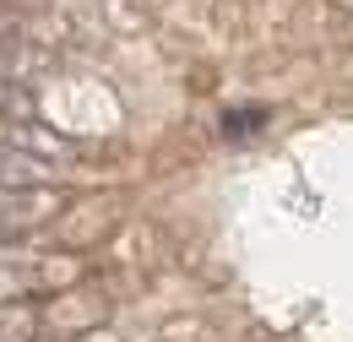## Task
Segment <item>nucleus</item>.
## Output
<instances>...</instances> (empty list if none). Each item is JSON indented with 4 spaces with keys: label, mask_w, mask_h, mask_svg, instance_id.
<instances>
[{
    "label": "nucleus",
    "mask_w": 353,
    "mask_h": 342,
    "mask_svg": "<svg viewBox=\"0 0 353 342\" xmlns=\"http://www.w3.org/2000/svg\"><path fill=\"white\" fill-rule=\"evenodd\" d=\"M44 304L39 299H6L0 304V342H39Z\"/></svg>",
    "instance_id": "nucleus-3"
},
{
    "label": "nucleus",
    "mask_w": 353,
    "mask_h": 342,
    "mask_svg": "<svg viewBox=\"0 0 353 342\" xmlns=\"http://www.w3.org/2000/svg\"><path fill=\"white\" fill-rule=\"evenodd\" d=\"M103 315H109V299L92 294V288H82V283L49 294V304H44V326L49 332H65V337H82L92 326H103Z\"/></svg>",
    "instance_id": "nucleus-1"
},
{
    "label": "nucleus",
    "mask_w": 353,
    "mask_h": 342,
    "mask_svg": "<svg viewBox=\"0 0 353 342\" xmlns=\"http://www.w3.org/2000/svg\"><path fill=\"white\" fill-rule=\"evenodd\" d=\"M49 179H54L49 158H33V152L0 141V190H33V185H49Z\"/></svg>",
    "instance_id": "nucleus-2"
}]
</instances>
